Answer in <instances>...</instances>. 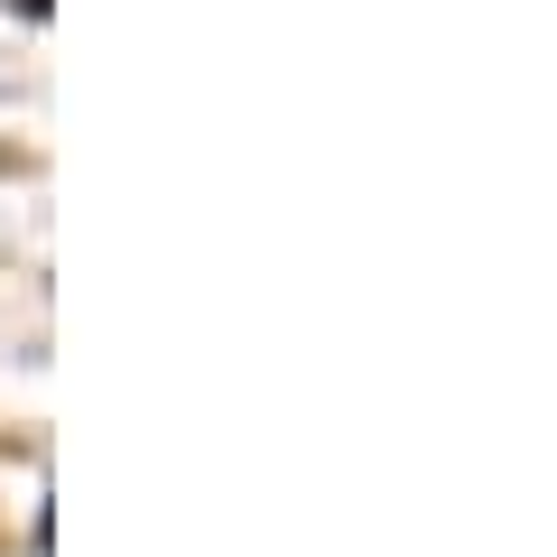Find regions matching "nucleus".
I'll use <instances>...</instances> for the list:
<instances>
[]
</instances>
